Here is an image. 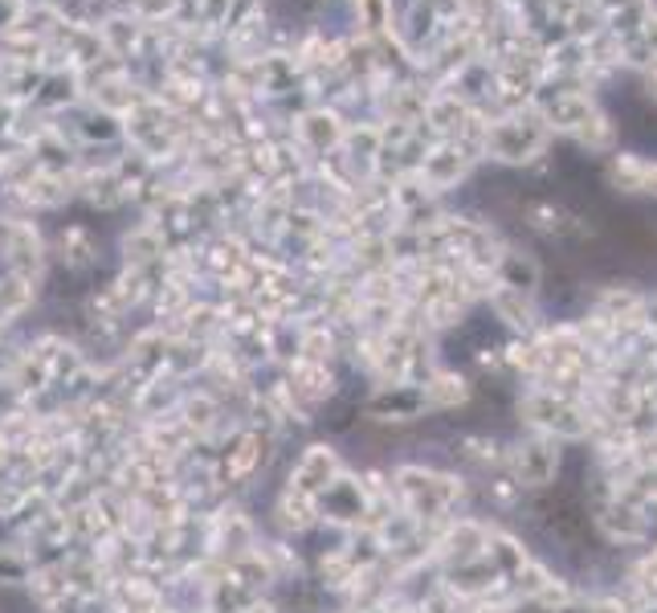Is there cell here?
I'll return each mask as SVG.
<instances>
[{
  "label": "cell",
  "mask_w": 657,
  "mask_h": 613,
  "mask_svg": "<svg viewBox=\"0 0 657 613\" xmlns=\"http://www.w3.org/2000/svg\"><path fill=\"white\" fill-rule=\"evenodd\" d=\"M519 413L535 434H547V438H556V442H580V438L592 434V417L584 401L547 392L540 389V385H531V389L522 392Z\"/></svg>",
  "instance_id": "cell-1"
},
{
  "label": "cell",
  "mask_w": 657,
  "mask_h": 613,
  "mask_svg": "<svg viewBox=\"0 0 657 613\" xmlns=\"http://www.w3.org/2000/svg\"><path fill=\"white\" fill-rule=\"evenodd\" d=\"M506 475L519 483L522 491H543L559 475V442L547 434H522L515 446H506Z\"/></svg>",
  "instance_id": "cell-2"
},
{
  "label": "cell",
  "mask_w": 657,
  "mask_h": 613,
  "mask_svg": "<svg viewBox=\"0 0 657 613\" xmlns=\"http://www.w3.org/2000/svg\"><path fill=\"white\" fill-rule=\"evenodd\" d=\"M592 524L605 531L612 545H645L649 540V515L641 503H629L621 495H608L601 503H592Z\"/></svg>",
  "instance_id": "cell-3"
},
{
  "label": "cell",
  "mask_w": 657,
  "mask_h": 613,
  "mask_svg": "<svg viewBox=\"0 0 657 613\" xmlns=\"http://www.w3.org/2000/svg\"><path fill=\"white\" fill-rule=\"evenodd\" d=\"M339 475H348V466H343V459H339V450L336 446H327V442H315V446H306L303 454L294 459V466H290V487H299V491L319 499V495L327 491Z\"/></svg>",
  "instance_id": "cell-4"
},
{
  "label": "cell",
  "mask_w": 657,
  "mask_h": 613,
  "mask_svg": "<svg viewBox=\"0 0 657 613\" xmlns=\"http://www.w3.org/2000/svg\"><path fill=\"white\" fill-rule=\"evenodd\" d=\"M364 409L376 422H417L421 413H429L421 385H376Z\"/></svg>",
  "instance_id": "cell-5"
},
{
  "label": "cell",
  "mask_w": 657,
  "mask_h": 613,
  "mask_svg": "<svg viewBox=\"0 0 657 613\" xmlns=\"http://www.w3.org/2000/svg\"><path fill=\"white\" fill-rule=\"evenodd\" d=\"M274 515H278V528L287 536H306L311 528H319V499L287 483L274 499Z\"/></svg>",
  "instance_id": "cell-6"
},
{
  "label": "cell",
  "mask_w": 657,
  "mask_h": 613,
  "mask_svg": "<svg viewBox=\"0 0 657 613\" xmlns=\"http://www.w3.org/2000/svg\"><path fill=\"white\" fill-rule=\"evenodd\" d=\"M421 392L429 413H450V409H462L470 401L473 385L462 373H454V368H433V373L425 376Z\"/></svg>",
  "instance_id": "cell-7"
},
{
  "label": "cell",
  "mask_w": 657,
  "mask_h": 613,
  "mask_svg": "<svg viewBox=\"0 0 657 613\" xmlns=\"http://www.w3.org/2000/svg\"><path fill=\"white\" fill-rule=\"evenodd\" d=\"M34 552L25 540L17 545H0V585H29L34 577Z\"/></svg>",
  "instance_id": "cell-8"
},
{
  "label": "cell",
  "mask_w": 657,
  "mask_h": 613,
  "mask_svg": "<svg viewBox=\"0 0 657 613\" xmlns=\"http://www.w3.org/2000/svg\"><path fill=\"white\" fill-rule=\"evenodd\" d=\"M498 278H503L506 290H519V295H531L535 283H540V271H535V262L522 254H506L498 262Z\"/></svg>",
  "instance_id": "cell-9"
},
{
  "label": "cell",
  "mask_w": 657,
  "mask_h": 613,
  "mask_svg": "<svg viewBox=\"0 0 657 613\" xmlns=\"http://www.w3.org/2000/svg\"><path fill=\"white\" fill-rule=\"evenodd\" d=\"M494 311H498V320L515 327V331H527L531 327V303H527V295L519 290H494Z\"/></svg>",
  "instance_id": "cell-10"
},
{
  "label": "cell",
  "mask_w": 657,
  "mask_h": 613,
  "mask_svg": "<svg viewBox=\"0 0 657 613\" xmlns=\"http://www.w3.org/2000/svg\"><path fill=\"white\" fill-rule=\"evenodd\" d=\"M343 613H401V610H392V601H384V605H348Z\"/></svg>",
  "instance_id": "cell-11"
}]
</instances>
